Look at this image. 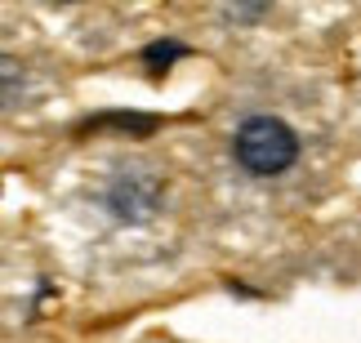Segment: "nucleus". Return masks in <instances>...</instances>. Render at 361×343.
Wrapping results in <instances>:
<instances>
[{
  "label": "nucleus",
  "mask_w": 361,
  "mask_h": 343,
  "mask_svg": "<svg viewBox=\"0 0 361 343\" xmlns=\"http://www.w3.org/2000/svg\"><path fill=\"white\" fill-rule=\"evenodd\" d=\"M295 156H299V139L286 120L255 116L237 130V161L250 174H281L295 166Z\"/></svg>",
  "instance_id": "1"
},
{
  "label": "nucleus",
  "mask_w": 361,
  "mask_h": 343,
  "mask_svg": "<svg viewBox=\"0 0 361 343\" xmlns=\"http://www.w3.org/2000/svg\"><path fill=\"white\" fill-rule=\"evenodd\" d=\"M178 54H183V49H178V45H157V49L147 54V58H152V63H161V58L170 63V58H178Z\"/></svg>",
  "instance_id": "2"
}]
</instances>
